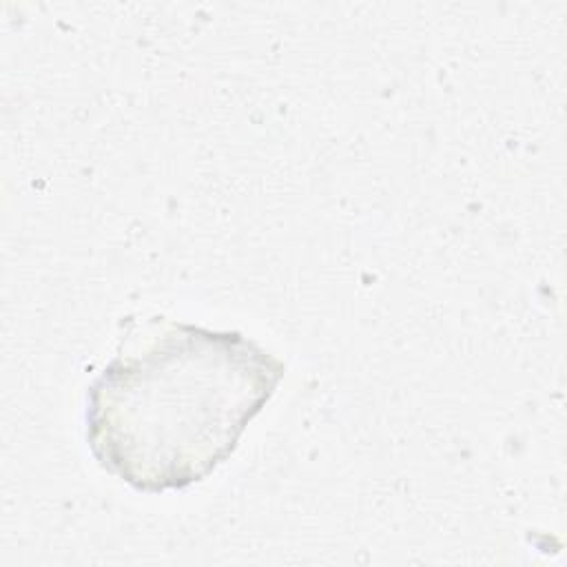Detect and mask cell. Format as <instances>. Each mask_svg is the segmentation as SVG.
I'll return each mask as SVG.
<instances>
[{
    "mask_svg": "<svg viewBox=\"0 0 567 567\" xmlns=\"http://www.w3.org/2000/svg\"><path fill=\"white\" fill-rule=\"evenodd\" d=\"M284 372L237 330L168 317L131 323L89 385V450L137 492L184 489L235 452Z\"/></svg>",
    "mask_w": 567,
    "mask_h": 567,
    "instance_id": "6da1fadb",
    "label": "cell"
}]
</instances>
